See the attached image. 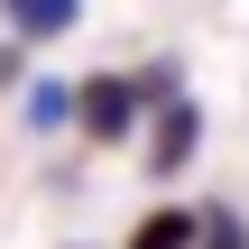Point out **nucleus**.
Wrapping results in <instances>:
<instances>
[{"mask_svg":"<svg viewBox=\"0 0 249 249\" xmlns=\"http://www.w3.org/2000/svg\"><path fill=\"white\" fill-rule=\"evenodd\" d=\"M194 249H249V222L231 203H203V213H194Z\"/></svg>","mask_w":249,"mask_h":249,"instance_id":"5","label":"nucleus"},{"mask_svg":"<svg viewBox=\"0 0 249 249\" xmlns=\"http://www.w3.org/2000/svg\"><path fill=\"white\" fill-rule=\"evenodd\" d=\"M0 18H9V37L46 46V37H65V28L83 18V0H0Z\"/></svg>","mask_w":249,"mask_h":249,"instance_id":"3","label":"nucleus"},{"mask_svg":"<svg viewBox=\"0 0 249 249\" xmlns=\"http://www.w3.org/2000/svg\"><path fill=\"white\" fill-rule=\"evenodd\" d=\"M194 148H203V111L176 92V102H157V120H148V176H185L194 166Z\"/></svg>","mask_w":249,"mask_h":249,"instance_id":"2","label":"nucleus"},{"mask_svg":"<svg viewBox=\"0 0 249 249\" xmlns=\"http://www.w3.org/2000/svg\"><path fill=\"white\" fill-rule=\"evenodd\" d=\"M0 83H18V46H0Z\"/></svg>","mask_w":249,"mask_h":249,"instance_id":"7","label":"nucleus"},{"mask_svg":"<svg viewBox=\"0 0 249 249\" xmlns=\"http://www.w3.org/2000/svg\"><path fill=\"white\" fill-rule=\"evenodd\" d=\"M55 120H74V92L65 83H37L28 92V129H55Z\"/></svg>","mask_w":249,"mask_h":249,"instance_id":"6","label":"nucleus"},{"mask_svg":"<svg viewBox=\"0 0 249 249\" xmlns=\"http://www.w3.org/2000/svg\"><path fill=\"white\" fill-rule=\"evenodd\" d=\"M129 249H194V213H176V203H166V213H148V222L129 231Z\"/></svg>","mask_w":249,"mask_h":249,"instance_id":"4","label":"nucleus"},{"mask_svg":"<svg viewBox=\"0 0 249 249\" xmlns=\"http://www.w3.org/2000/svg\"><path fill=\"white\" fill-rule=\"evenodd\" d=\"M74 129L102 139V148H120V139L139 129V83H129V74H92V83L74 92Z\"/></svg>","mask_w":249,"mask_h":249,"instance_id":"1","label":"nucleus"}]
</instances>
